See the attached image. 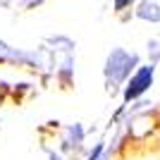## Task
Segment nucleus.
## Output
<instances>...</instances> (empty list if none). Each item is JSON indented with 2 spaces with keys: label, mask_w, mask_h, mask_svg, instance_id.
Instances as JSON below:
<instances>
[{
  "label": "nucleus",
  "mask_w": 160,
  "mask_h": 160,
  "mask_svg": "<svg viewBox=\"0 0 160 160\" xmlns=\"http://www.w3.org/2000/svg\"><path fill=\"white\" fill-rule=\"evenodd\" d=\"M153 84V67H141L139 72L132 77L127 91H124V100H132V98H139L148 86Z\"/></svg>",
  "instance_id": "nucleus-1"
},
{
  "label": "nucleus",
  "mask_w": 160,
  "mask_h": 160,
  "mask_svg": "<svg viewBox=\"0 0 160 160\" xmlns=\"http://www.w3.org/2000/svg\"><path fill=\"white\" fill-rule=\"evenodd\" d=\"M127 2H129V0H117V7H120V10H122V7L127 5Z\"/></svg>",
  "instance_id": "nucleus-2"
}]
</instances>
